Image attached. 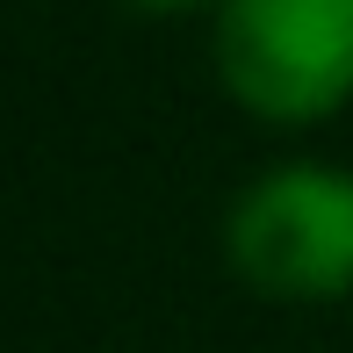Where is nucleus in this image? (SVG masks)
Wrapping results in <instances>:
<instances>
[{
	"label": "nucleus",
	"instance_id": "1",
	"mask_svg": "<svg viewBox=\"0 0 353 353\" xmlns=\"http://www.w3.org/2000/svg\"><path fill=\"white\" fill-rule=\"evenodd\" d=\"M216 72L267 123L332 116L353 94V0H223Z\"/></svg>",
	"mask_w": 353,
	"mask_h": 353
},
{
	"label": "nucleus",
	"instance_id": "3",
	"mask_svg": "<svg viewBox=\"0 0 353 353\" xmlns=\"http://www.w3.org/2000/svg\"><path fill=\"white\" fill-rule=\"evenodd\" d=\"M137 8H195V0H137Z\"/></svg>",
	"mask_w": 353,
	"mask_h": 353
},
{
	"label": "nucleus",
	"instance_id": "2",
	"mask_svg": "<svg viewBox=\"0 0 353 353\" xmlns=\"http://www.w3.org/2000/svg\"><path fill=\"white\" fill-rule=\"evenodd\" d=\"M231 267L260 296L325 303L353 288V173L339 166H274L238 195L223 223Z\"/></svg>",
	"mask_w": 353,
	"mask_h": 353
}]
</instances>
